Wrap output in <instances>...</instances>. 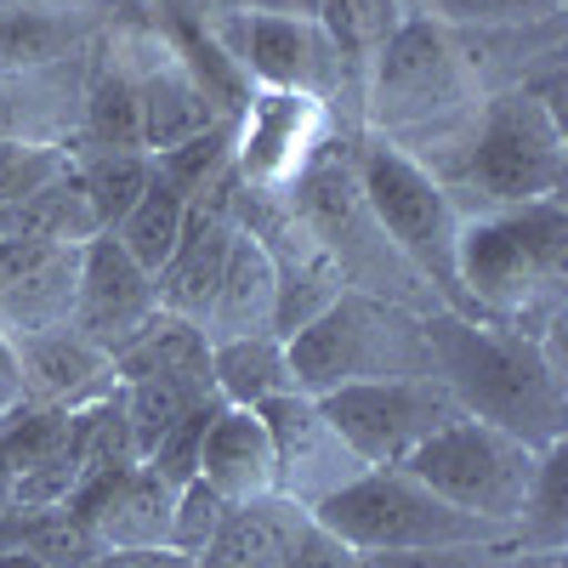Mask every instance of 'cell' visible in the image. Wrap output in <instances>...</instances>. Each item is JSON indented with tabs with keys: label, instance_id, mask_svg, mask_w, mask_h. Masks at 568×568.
<instances>
[{
	"label": "cell",
	"instance_id": "603a6c76",
	"mask_svg": "<svg viewBox=\"0 0 568 568\" xmlns=\"http://www.w3.org/2000/svg\"><path fill=\"white\" fill-rule=\"evenodd\" d=\"M98 216H91V200L74 176V160L12 211H0V240H45V245H85L98 240Z\"/></svg>",
	"mask_w": 568,
	"mask_h": 568
},
{
	"label": "cell",
	"instance_id": "ffe728a7",
	"mask_svg": "<svg viewBox=\"0 0 568 568\" xmlns=\"http://www.w3.org/2000/svg\"><path fill=\"white\" fill-rule=\"evenodd\" d=\"M273 313H278V278L267 251L251 233L233 222V245H227V267L211 296V313L200 318V336L216 342H245V336H273Z\"/></svg>",
	"mask_w": 568,
	"mask_h": 568
},
{
	"label": "cell",
	"instance_id": "1f68e13d",
	"mask_svg": "<svg viewBox=\"0 0 568 568\" xmlns=\"http://www.w3.org/2000/svg\"><path fill=\"white\" fill-rule=\"evenodd\" d=\"M74 154L63 149V142H12L0 136V211L23 205L34 187H45Z\"/></svg>",
	"mask_w": 568,
	"mask_h": 568
},
{
	"label": "cell",
	"instance_id": "f35d334b",
	"mask_svg": "<svg viewBox=\"0 0 568 568\" xmlns=\"http://www.w3.org/2000/svg\"><path fill=\"white\" fill-rule=\"evenodd\" d=\"M500 568H562V551H524V546H511Z\"/></svg>",
	"mask_w": 568,
	"mask_h": 568
},
{
	"label": "cell",
	"instance_id": "8d00e7d4",
	"mask_svg": "<svg viewBox=\"0 0 568 568\" xmlns=\"http://www.w3.org/2000/svg\"><path fill=\"white\" fill-rule=\"evenodd\" d=\"M18 404H29V398H23V364H18L12 336L0 329V415H12Z\"/></svg>",
	"mask_w": 568,
	"mask_h": 568
},
{
	"label": "cell",
	"instance_id": "e0dca14e",
	"mask_svg": "<svg viewBox=\"0 0 568 568\" xmlns=\"http://www.w3.org/2000/svg\"><path fill=\"white\" fill-rule=\"evenodd\" d=\"M18 364H23V398L45 409H85L109 393H120L114 358L91 347L80 329H34V336H12Z\"/></svg>",
	"mask_w": 568,
	"mask_h": 568
},
{
	"label": "cell",
	"instance_id": "484cf974",
	"mask_svg": "<svg viewBox=\"0 0 568 568\" xmlns=\"http://www.w3.org/2000/svg\"><path fill=\"white\" fill-rule=\"evenodd\" d=\"M182 222H187V200L176 194V187H165L160 176H149V187H142V200L125 211V222L114 227L120 251L142 267V273H160L182 240Z\"/></svg>",
	"mask_w": 568,
	"mask_h": 568
},
{
	"label": "cell",
	"instance_id": "ab89813d",
	"mask_svg": "<svg viewBox=\"0 0 568 568\" xmlns=\"http://www.w3.org/2000/svg\"><path fill=\"white\" fill-rule=\"evenodd\" d=\"M0 568H45V562H34V557H18V551H0Z\"/></svg>",
	"mask_w": 568,
	"mask_h": 568
},
{
	"label": "cell",
	"instance_id": "7a4b0ae2",
	"mask_svg": "<svg viewBox=\"0 0 568 568\" xmlns=\"http://www.w3.org/2000/svg\"><path fill=\"white\" fill-rule=\"evenodd\" d=\"M455 284L471 318L546 336L551 324H562L568 205L529 200V205L466 211L455 240Z\"/></svg>",
	"mask_w": 568,
	"mask_h": 568
},
{
	"label": "cell",
	"instance_id": "e575fe53",
	"mask_svg": "<svg viewBox=\"0 0 568 568\" xmlns=\"http://www.w3.org/2000/svg\"><path fill=\"white\" fill-rule=\"evenodd\" d=\"M511 546H433V551H364V568H500Z\"/></svg>",
	"mask_w": 568,
	"mask_h": 568
},
{
	"label": "cell",
	"instance_id": "2e32d148",
	"mask_svg": "<svg viewBox=\"0 0 568 568\" xmlns=\"http://www.w3.org/2000/svg\"><path fill=\"white\" fill-rule=\"evenodd\" d=\"M74 284H80V245L0 240V329L7 336L63 329L74 318Z\"/></svg>",
	"mask_w": 568,
	"mask_h": 568
},
{
	"label": "cell",
	"instance_id": "277c9868",
	"mask_svg": "<svg viewBox=\"0 0 568 568\" xmlns=\"http://www.w3.org/2000/svg\"><path fill=\"white\" fill-rule=\"evenodd\" d=\"M420 165L449 187L455 205H460V194L478 200L471 211L562 200V176H568L562 114L546 98H535L529 85H506V91H495V98L478 103L471 125L449 142L444 154L420 160Z\"/></svg>",
	"mask_w": 568,
	"mask_h": 568
},
{
	"label": "cell",
	"instance_id": "d6a6232c",
	"mask_svg": "<svg viewBox=\"0 0 568 568\" xmlns=\"http://www.w3.org/2000/svg\"><path fill=\"white\" fill-rule=\"evenodd\" d=\"M222 409V398H211V404H200V409H187L176 426H171V433L149 449V455H142V460H149L154 471H160V478L165 484H187V478H200V444H205V426H211V415Z\"/></svg>",
	"mask_w": 568,
	"mask_h": 568
},
{
	"label": "cell",
	"instance_id": "52a82bcc",
	"mask_svg": "<svg viewBox=\"0 0 568 568\" xmlns=\"http://www.w3.org/2000/svg\"><path fill=\"white\" fill-rule=\"evenodd\" d=\"M353 176L375 216V227L393 240V251L433 284V296L455 313H466L455 284V240H460V205L449 187L426 171L409 149L387 136H353Z\"/></svg>",
	"mask_w": 568,
	"mask_h": 568
},
{
	"label": "cell",
	"instance_id": "74e56055",
	"mask_svg": "<svg viewBox=\"0 0 568 568\" xmlns=\"http://www.w3.org/2000/svg\"><path fill=\"white\" fill-rule=\"evenodd\" d=\"M245 12H278V18H318V0H240Z\"/></svg>",
	"mask_w": 568,
	"mask_h": 568
},
{
	"label": "cell",
	"instance_id": "836d02e7",
	"mask_svg": "<svg viewBox=\"0 0 568 568\" xmlns=\"http://www.w3.org/2000/svg\"><path fill=\"white\" fill-rule=\"evenodd\" d=\"M222 511H227V500H222L205 478H187V484L176 489V511H171V546L187 551V557H200L205 540H211L216 524H222Z\"/></svg>",
	"mask_w": 568,
	"mask_h": 568
},
{
	"label": "cell",
	"instance_id": "30bf717a",
	"mask_svg": "<svg viewBox=\"0 0 568 568\" xmlns=\"http://www.w3.org/2000/svg\"><path fill=\"white\" fill-rule=\"evenodd\" d=\"M205 29L216 34L222 52L240 63V74L262 91H302V98H318L329 109L347 85H358V74L342 58V45L329 40V29L318 18H278V12L227 7V12H211Z\"/></svg>",
	"mask_w": 568,
	"mask_h": 568
},
{
	"label": "cell",
	"instance_id": "d4e9b609",
	"mask_svg": "<svg viewBox=\"0 0 568 568\" xmlns=\"http://www.w3.org/2000/svg\"><path fill=\"white\" fill-rule=\"evenodd\" d=\"M0 551L34 557L45 568H80L103 557V546L91 540V529L69 506H7L0 511Z\"/></svg>",
	"mask_w": 568,
	"mask_h": 568
},
{
	"label": "cell",
	"instance_id": "3957f363",
	"mask_svg": "<svg viewBox=\"0 0 568 568\" xmlns=\"http://www.w3.org/2000/svg\"><path fill=\"white\" fill-rule=\"evenodd\" d=\"M364 120L375 136L415 149V142H449L471 125L484 103V80L466 63L460 40L415 7L398 12L393 34L369 52L364 69Z\"/></svg>",
	"mask_w": 568,
	"mask_h": 568
},
{
	"label": "cell",
	"instance_id": "44dd1931",
	"mask_svg": "<svg viewBox=\"0 0 568 568\" xmlns=\"http://www.w3.org/2000/svg\"><path fill=\"white\" fill-rule=\"evenodd\" d=\"M307 511L284 495H256V500H227L216 535L194 557V568H284Z\"/></svg>",
	"mask_w": 568,
	"mask_h": 568
},
{
	"label": "cell",
	"instance_id": "4316f807",
	"mask_svg": "<svg viewBox=\"0 0 568 568\" xmlns=\"http://www.w3.org/2000/svg\"><path fill=\"white\" fill-rule=\"evenodd\" d=\"M74 176H80V187H85L98 227L114 233V227L125 222V211L142 200V187H149L154 165H149V154H136V149H98V154L74 160Z\"/></svg>",
	"mask_w": 568,
	"mask_h": 568
},
{
	"label": "cell",
	"instance_id": "d590c367",
	"mask_svg": "<svg viewBox=\"0 0 568 568\" xmlns=\"http://www.w3.org/2000/svg\"><path fill=\"white\" fill-rule=\"evenodd\" d=\"M284 568H364V551L342 546L336 535H324L313 517H307L296 546H291V557H284Z\"/></svg>",
	"mask_w": 568,
	"mask_h": 568
},
{
	"label": "cell",
	"instance_id": "f1b7e54d",
	"mask_svg": "<svg viewBox=\"0 0 568 568\" xmlns=\"http://www.w3.org/2000/svg\"><path fill=\"white\" fill-rule=\"evenodd\" d=\"M562 471H568V449H562V444L540 449L535 489H529L524 517H517V535H511L524 551H562V540H568V495H562Z\"/></svg>",
	"mask_w": 568,
	"mask_h": 568
},
{
	"label": "cell",
	"instance_id": "7c38bea8",
	"mask_svg": "<svg viewBox=\"0 0 568 568\" xmlns=\"http://www.w3.org/2000/svg\"><path fill=\"white\" fill-rule=\"evenodd\" d=\"M262 426L273 438V495L296 500L302 511H313L318 500H329L336 489H347L358 471H369L342 433L329 426V415L318 409V398L307 393H278L262 409Z\"/></svg>",
	"mask_w": 568,
	"mask_h": 568
},
{
	"label": "cell",
	"instance_id": "5b68a950",
	"mask_svg": "<svg viewBox=\"0 0 568 568\" xmlns=\"http://www.w3.org/2000/svg\"><path fill=\"white\" fill-rule=\"evenodd\" d=\"M426 313H409L398 302H382L369 291H342L318 318L284 336L291 358V382L307 398H324L336 387H364V382H415L433 375L426 353Z\"/></svg>",
	"mask_w": 568,
	"mask_h": 568
},
{
	"label": "cell",
	"instance_id": "8992f818",
	"mask_svg": "<svg viewBox=\"0 0 568 568\" xmlns=\"http://www.w3.org/2000/svg\"><path fill=\"white\" fill-rule=\"evenodd\" d=\"M296 205V216L307 222V233L324 245V256L336 262L342 284L347 291H369L382 302H398L409 313H433L444 307L433 296V284H426L398 251L382 227H375L364 194H358V176H353V142H336L324 136L318 154L302 165V176L284 187Z\"/></svg>",
	"mask_w": 568,
	"mask_h": 568
},
{
	"label": "cell",
	"instance_id": "cb8c5ba5",
	"mask_svg": "<svg viewBox=\"0 0 568 568\" xmlns=\"http://www.w3.org/2000/svg\"><path fill=\"white\" fill-rule=\"evenodd\" d=\"M211 387L222 404L262 409L278 393H296L291 358H284L278 336H245V342H216L211 347Z\"/></svg>",
	"mask_w": 568,
	"mask_h": 568
},
{
	"label": "cell",
	"instance_id": "5bb4252c",
	"mask_svg": "<svg viewBox=\"0 0 568 568\" xmlns=\"http://www.w3.org/2000/svg\"><path fill=\"white\" fill-rule=\"evenodd\" d=\"M154 313H160L154 273H142L120 251L114 233H98V240L80 245V284H74V318H69V329H80L91 347H103L114 358Z\"/></svg>",
	"mask_w": 568,
	"mask_h": 568
},
{
	"label": "cell",
	"instance_id": "ba28073f",
	"mask_svg": "<svg viewBox=\"0 0 568 568\" xmlns=\"http://www.w3.org/2000/svg\"><path fill=\"white\" fill-rule=\"evenodd\" d=\"M313 524L353 551H433V546H511L500 524L438 500L404 466H369L347 489L318 500Z\"/></svg>",
	"mask_w": 568,
	"mask_h": 568
},
{
	"label": "cell",
	"instance_id": "ac0fdd59",
	"mask_svg": "<svg viewBox=\"0 0 568 568\" xmlns=\"http://www.w3.org/2000/svg\"><path fill=\"white\" fill-rule=\"evenodd\" d=\"M227 245H233V200H227V205H187L182 240H176L171 262L154 273V296H160V313H171V318H187V324H200V318L211 313L216 284H222Z\"/></svg>",
	"mask_w": 568,
	"mask_h": 568
},
{
	"label": "cell",
	"instance_id": "d6986e66",
	"mask_svg": "<svg viewBox=\"0 0 568 568\" xmlns=\"http://www.w3.org/2000/svg\"><path fill=\"white\" fill-rule=\"evenodd\" d=\"M131 80H136V136H142V154H165V149H176V142L222 125V114L211 109V98L194 85V74L182 69V58L171 52L165 40L149 45V63H136Z\"/></svg>",
	"mask_w": 568,
	"mask_h": 568
},
{
	"label": "cell",
	"instance_id": "4dcf8cb0",
	"mask_svg": "<svg viewBox=\"0 0 568 568\" xmlns=\"http://www.w3.org/2000/svg\"><path fill=\"white\" fill-rule=\"evenodd\" d=\"M415 12L438 18L455 34H489V29H535L562 18V0H420Z\"/></svg>",
	"mask_w": 568,
	"mask_h": 568
},
{
	"label": "cell",
	"instance_id": "7402d4cb",
	"mask_svg": "<svg viewBox=\"0 0 568 568\" xmlns=\"http://www.w3.org/2000/svg\"><path fill=\"white\" fill-rule=\"evenodd\" d=\"M200 478L222 495V500H256L273 495V438L256 409L222 404L205 426L200 444Z\"/></svg>",
	"mask_w": 568,
	"mask_h": 568
},
{
	"label": "cell",
	"instance_id": "f546056e",
	"mask_svg": "<svg viewBox=\"0 0 568 568\" xmlns=\"http://www.w3.org/2000/svg\"><path fill=\"white\" fill-rule=\"evenodd\" d=\"M69 58V29L45 7H7L0 12V74L45 69Z\"/></svg>",
	"mask_w": 568,
	"mask_h": 568
},
{
	"label": "cell",
	"instance_id": "60d3db41",
	"mask_svg": "<svg viewBox=\"0 0 568 568\" xmlns=\"http://www.w3.org/2000/svg\"><path fill=\"white\" fill-rule=\"evenodd\" d=\"M80 568H120V551H103V557H91V562H80Z\"/></svg>",
	"mask_w": 568,
	"mask_h": 568
},
{
	"label": "cell",
	"instance_id": "9a60e30c",
	"mask_svg": "<svg viewBox=\"0 0 568 568\" xmlns=\"http://www.w3.org/2000/svg\"><path fill=\"white\" fill-rule=\"evenodd\" d=\"M69 511L91 529L103 551H149L171 546V511L176 484H165L149 460H131L120 471H103L69 495Z\"/></svg>",
	"mask_w": 568,
	"mask_h": 568
},
{
	"label": "cell",
	"instance_id": "9c48e42d",
	"mask_svg": "<svg viewBox=\"0 0 568 568\" xmlns=\"http://www.w3.org/2000/svg\"><path fill=\"white\" fill-rule=\"evenodd\" d=\"M535 466H540V449L471 415L449 420L444 433H433L404 460L409 478H420L438 500L484 517V524H500L506 535H517V517H524V500L535 489Z\"/></svg>",
	"mask_w": 568,
	"mask_h": 568
},
{
	"label": "cell",
	"instance_id": "83f0119b",
	"mask_svg": "<svg viewBox=\"0 0 568 568\" xmlns=\"http://www.w3.org/2000/svg\"><path fill=\"white\" fill-rule=\"evenodd\" d=\"M80 114H85V136L98 149H136L142 154V136H136V80H131V63L120 58H103L85 80V98H80Z\"/></svg>",
	"mask_w": 568,
	"mask_h": 568
},
{
	"label": "cell",
	"instance_id": "6da1fadb",
	"mask_svg": "<svg viewBox=\"0 0 568 568\" xmlns=\"http://www.w3.org/2000/svg\"><path fill=\"white\" fill-rule=\"evenodd\" d=\"M420 324L433 375L449 387L460 415L489 420L500 433L524 438L529 449L562 444L568 426L562 324H551L546 336H524V329H506L455 307H433Z\"/></svg>",
	"mask_w": 568,
	"mask_h": 568
},
{
	"label": "cell",
	"instance_id": "8fae6325",
	"mask_svg": "<svg viewBox=\"0 0 568 568\" xmlns=\"http://www.w3.org/2000/svg\"><path fill=\"white\" fill-rule=\"evenodd\" d=\"M318 409L342 433V444L364 466H404L433 433L460 420V404L438 375H415V382H364L324 393Z\"/></svg>",
	"mask_w": 568,
	"mask_h": 568
},
{
	"label": "cell",
	"instance_id": "4fadbf2b",
	"mask_svg": "<svg viewBox=\"0 0 568 568\" xmlns=\"http://www.w3.org/2000/svg\"><path fill=\"white\" fill-rule=\"evenodd\" d=\"M329 136V109L302 91H251L245 114L233 120V176L256 194H284L302 165Z\"/></svg>",
	"mask_w": 568,
	"mask_h": 568
}]
</instances>
